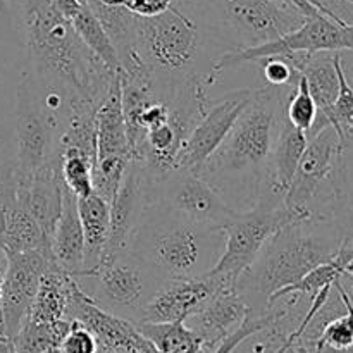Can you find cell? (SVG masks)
<instances>
[{
    "label": "cell",
    "instance_id": "1",
    "mask_svg": "<svg viewBox=\"0 0 353 353\" xmlns=\"http://www.w3.org/2000/svg\"><path fill=\"white\" fill-rule=\"evenodd\" d=\"M293 88L252 90L228 137L196 171L234 210L252 209L261 196Z\"/></svg>",
    "mask_w": 353,
    "mask_h": 353
},
{
    "label": "cell",
    "instance_id": "2",
    "mask_svg": "<svg viewBox=\"0 0 353 353\" xmlns=\"http://www.w3.org/2000/svg\"><path fill=\"white\" fill-rule=\"evenodd\" d=\"M23 37L31 72L74 107H95L112 85L114 74L86 47L52 0H23Z\"/></svg>",
    "mask_w": 353,
    "mask_h": 353
},
{
    "label": "cell",
    "instance_id": "3",
    "mask_svg": "<svg viewBox=\"0 0 353 353\" xmlns=\"http://www.w3.org/2000/svg\"><path fill=\"white\" fill-rule=\"evenodd\" d=\"M134 45L152 88L164 102L186 83L212 88L219 78L216 62L226 54L178 0L159 16L137 17Z\"/></svg>",
    "mask_w": 353,
    "mask_h": 353
},
{
    "label": "cell",
    "instance_id": "4",
    "mask_svg": "<svg viewBox=\"0 0 353 353\" xmlns=\"http://www.w3.org/2000/svg\"><path fill=\"white\" fill-rule=\"evenodd\" d=\"M147 264L168 279L209 274L224 250V230L188 219L164 203H150L128 243Z\"/></svg>",
    "mask_w": 353,
    "mask_h": 353
},
{
    "label": "cell",
    "instance_id": "5",
    "mask_svg": "<svg viewBox=\"0 0 353 353\" xmlns=\"http://www.w3.org/2000/svg\"><path fill=\"white\" fill-rule=\"evenodd\" d=\"M317 219L293 223L272 234L254 262L234 281L250 314L262 316L272 293L295 285L317 265L330 262L340 243L314 231Z\"/></svg>",
    "mask_w": 353,
    "mask_h": 353
},
{
    "label": "cell",
    "instance_id": "6",
    "mask_svg": "<svg viewBox=\"0 0 353 353\" xmlns=\"http://www.w3.org/2000/svg\"><path fill=\"white\" fill-rule=\"evenodd\" d=\"M178 3L224 52L278 40L305 21V16L274 0H178Z\"/></svg>",
    "mask_w": 353,
    "mask_h": 353
},
{
    "label": "cell",
    "instance_id": "7",
    "mask_svg": "<svg viewBox=\"0 0 353 353\" xmlns=\"http://www.w3.org/2000/svg\"><path fill=\"white\" fill-rule=\"evenodd\" d=\"M72 278L97 305L131 323L141 319L147 303L168 281L128 248L103 255L95 268L79 271Z\"/></svg>",
    "mask_w": 353,
    "mask_h": 353
},
{
    "label": "cell",
    "instance_id": "8",
    "mask_svg": "<svg viewBox=\"0 0 353 353\" xmlns=\"http://www.w3.org/2000/svg\"><path fill=\"white\" fill-rule=\"evenodd\" d=\"M65 123L68 116L45 102L37 76L26 72L16 92V171L33 172L61 154L59 141Z\"/></svg>",
    "mask_w": 353,
    "mask_h": 353
},
{
    "label": "cell",
    "instance_id": "9",
    "mask_svg": "<svg viewBox=\"0 0 353 353\" xmlns=\"http://www.w3.org/2000/svg\"><path fill=\"white\" fill-rule=\"evenodd\" d=\"M345 148L347 145L333 126L324 128L309 140L292 185L288 186L283 199V203L300 219H317L316 205L319 200L327 202V199H333L327 190L340 199L343 179L341 157Z\"/></svg>",
    "mask_w": 353,
    "mask_h": 353
},
{
    "label": "cell",
    "instance_id": "10",
    "mask_svg": "<svg viewBox=\"0 0 353 353\" xmlns=\"http://www.w3.org/2000/svg\"><path fill=\"white\" fill-rule=\"evenodd\" d=\"M302 221L283 202L274 203L264 199L259 200L252 209L238 210L236 216L224 228L223 255L209 274L224 283H234L257 259L272 234L281 228Z\"/></svg>",
    "mask_w": 353,
    "mask_h": 353
},
{
    "label": "cell",
    "instance_id": "11",
    "mask_svg": "<svg viewBox=\"0 0 353 353\" xmlns=\"http://www.w3.org/2000/svg\"><path fill=\"white\" fill-rule=\"evenodd\" d=\"M148 200L164 203L195 223L221 230L238 214L202 176L185 168L172 169L155 181L150 179Z\"/></svg>",
    "mask_w": 353,
    "mask_h": 353
},
{
    "label": "cell",
    "instance_id": "12",
    "mask_svg": "<svg viewBox=\"0 0 353 353\" xmlns=\"http://www.w3.org/2000/svg\"><path fill=\"white\" fill-rule=\"evenodd\" d=\"M65 317L88 327L103 353H157L137 324L97 305L76 281L72 283Z\"/></svg>",
    "mask_w": 353,
    "mask_h": 353
},
{
    "label": "cell",
    "instance_id": "13",
    "mask_svg": "<svg viewBox=\"0 0 353 353\" xmlns=\"http://www.w3.org/2000/svg\"><path fill=\"white\" fill-rule=\"evenodd\" d=\"M52 262L54 259L40 250L9 255V265L2 281L0 310H2L3 330L10 340L16 336L21 324L26 319L41 276Z\"/></svg>",
    "mask_w": 353,
    "mask_h": 353
},
{
    "label": "cell",
    "instance_id": "14",
    "mask_svg": "<svg viewBox=\"0 0 353 353\" xmlns=\"http://www.w3.org/2000/svg\"><path fill=\"white\" fill-rule=\"evenodd\" d=\"M250 93L252 90H236L226 93L216 102H210L202 119L195 124L183 143L176 168H185L193 172L199 171L200 165L217 150V147L228 137Z\"/></svg>",
    "mask_w": 353,
    "mask_h": 353
},
{
    "label": "cell",
    "instance_id": "15",
    "mask_svg": "<svg viewBox=\"0 0 353 353\" xmlns=\"http://www.w3.org/2000/svg\"><path fill=\"white\" fill-rule=\"evenodd\" d=\"M234 283H224L216 276L192 279H168L145 307L140 321L148 323H185L200 312L219 288Z\"/></svg>",
    "mask_w": 353,
    "mask_h": 353
},
{
    "label": "cell",
    "instance_id": "16",
    "mask_svg": "<svg viewBox=\"0 0 353 353\" xmlns=\"http://www.w3.org/2000/svg\"><path fill=\"white\" fill-rule=\"evenodd\" d=\"M62 155L38 168L33 172L16 171V196L19 205L40 224L41 231L50 241L54 226L61 214L62 181L61 174ZM16 168V165H14Z\"/></svg>",
    "mask_w": 353,
    "mask_h": 353
},
{
    "label": "cell",
    "instance_id": "17",
    "mask_svg": "<svg viewBox=\"0 0 353 353\" xmlns=\"http://www.w3.org/2000/svg\"><path fill=\"white\" fill-rule=\"evenodd\" d=\"M148 188H150V176L140 162L131 159L116 196L110 203V231L103 255L128 248L141 214L147 205H150Z\"/></svg>",
    "mask_w": 353,
    "mask_h": 353
},
{
    "label": "cell",
    "instance_id": "18",
    "mask_svg": "<svg viewBox=\"0 0 353 353\" xmlns=\"http://www.w3.org/2000/svg\"><path fill=\"white\" fill-rule=\"evenodd\" d=\"M248 316L250 309L238 293L236 286L226 285L217 290L205 307L188 317L185 324L212 352L224 338L236 331Z\"/></svg>",
    "mask_w": 353,
    "mask_h": 353
},
{
    "label": "cell",
    "instance_id": "19",
    "mask_svg": "<svg viewBox=\"0 0 353 353\" xmlns=\"http://www.w3.org/2000/svg\"><path fill=\"white\" fill-rule=\"evenodd\" d=\"M307 143H309L307 134L302 130L293 126L285 117L271 155L268 179H265L259 200L264 199L276 203L283 202L286 190L292 185V179L300 164V159L305 152Z\"/></svg>",
    "mask_w": 353,
    "mask_h": 353
},
{
    "label": "cell",
    "instance_id": "20",
    "mask_svg": "<svg viewBox=\"0 0 353 353\" xmlns=\"http://www.w3.org/2000/svg\"><path fill=\"white\" fill-rule=\"evenodd\" d=\"M50 252L54 262L71 276L83 271L85 262V238L78 212V196L62 186L61 214L50 238Z\"/></svg>",
    "mask_w": 353,
    "mask_h": 353
},
{
    "label": "cell",
    "instance_id": "21",
    "mask_svg": "<svg viewBox=\"0 0 353 353\" xmlns=\"http://www.w3.org/2000/svg\"><path fill=\"white\" fill-rule=\"evenodd\" d=\"M97 130V161L107 157H130V141H128L126 121L121 103L119 74L114 78L109 92L105 93L95 112Z\"/></svg>",
    "mask_w": 353,
    "mask_h": 353
},
{
    "label": "cell",
    "instance_id": "22",
    "mask_svg": "<svg viewBox=\"0 0 353 353\" xmlns=\"http://www.w3.org/2000/svg\"><path fill=\"white\" fill-rule=\"evenodd\" d=\"M74 278L52 262L43 272L26 319L34 323H59L68 319V305ZM69 321V319H68Z\"/></svg>",
    "mask_w": 353,
    "mask_h": 353
},
{
    "label": "cell",
    "instance_id": "23",
    "mask_svg": "<svg viewBox=\"0 0 353 353\" xmlns=\"http://www.w3.org/2000/svg\"><path fill=\"white\" fill-rule=\"evenodd\" d=\"M79 221L85 238L83 271L93 269L103 257L110 231V205L95 192L78 199Z\"/></svg>",
    "mask_w": 353,
    "mask_h": 353
},
{
    "label": "cell",
    "instance_id": "24",
    "mask_svg": "<svg viewBox=\"0 0 353 353\" xmlns=\"http://www.w3.org/2000/svg\"><path fill=\"white\" fill-rule=\"evenodd\" d=\"M140 333L154 345L157 353H210L203 341L183 321L176 323H148L138 321Z\"/></svg>",
    "mask_w": 353,
    "mask_h": 353
},
{
    "label": "cell",
    "instance_id": "25",
    "mask_svg": "<svg viewBox=\"0 0 353 353\" xmlns=\"http://www.w3.org/2000/svg\"><path fill=\"white\" fill-rule=\"evenodd\" d=\"M345 310L323 324L317 340L307 353H353V300L341 285V278L334 281Z\"/></svg>",
    "mask_w": 353,
    "mask_h": 353
},
{
    "label": "cell",
    "instance_id": "26",
    "mask_svg": "<svg viewBox=\"0 0 353 353\" xmlns=\"http://www.w3.org/2000/svg\"><path fill=\"white\" fill-rule=\"evenodd\" d=\"M71 24L72 28H74L76 33H78V37L81 38L83 43H85L86 47L103 62V64H105L107 69H110L114 74L123 72L112 40L109 38L107 31L103 30L99 17H97L95 14H93V10L88 7L86 0L85 6H83L81 9H79V12L71 19Z\"/></svg>",
    "mask_w": 353,
    "mask_h": 353
},
{
    "label": "cell",
    "instance_id": "27",
    "mask_svg": "<svg viewBox=\"0 0 353 353\" xmlns=\"http://www.w3.org/2000/svg\"><path fill=\"white\" fill-rule=\"evenodd\" d=\"M69 326L71 321L68 319L59 323H34L24 319L17 334L12 338L14 353H45L59 348Z\"/></svg>",
    "mask_w": 353,
    "mask_h": 353
},
{
    "label": "cell",
    "instance_id": "28",
    "mask_svg": "<svg viewBox=\"0 0 353 353\" xmlns=\"http://www.w3.org/2000/svg\"><path fill=\"white\" fill-rule=\"evenodd\" d=\"M334 65L340 79V92L331 110V126L336 130L343 143L348 145V141L353 140V88L345 76L341 52H334Z\"/></svg>",
    "mask_w": 353,
    "mask_h": 353
},
{
    "label": "cell",
    "instance_id": "29",
    "mask_svg": "<svg viewBox=\"0 0 353 353\" xmlns=\"http://www.w3.org/2000/svg\"><path fill=\"white\" fill-rule=\"evenodd\" d=\"M61 174L64 185L78 199L93 193V169L95 164L79 152H62Z\"/></svg>",
    "mask_w": 353,
    "mask_h": 353
},
{
    "label": "cell",
    "instance_id": "30",
    "mask_svg": "<svg viewBox=\"0 0 353 353\" xmlns=\"http://www.w3.org/2000/svg\"><path fill=\"white\" fill-rule=\"evenodd\" d=\"M316 102H314L312 95H310L305 78L300 74L299 81H296L295 88L292 90V93L288 97V102H286L285 117L293 126L299 128V130H302L307 134L310 128H312L314 121H316Z\"/></svg>",
    "mask_w": 353,
    "mask_h": 353
},
{
    "label": "cell",
    "instance_id": "31",
    "mask_svg": "<svg viewBox=\"0 0 353 353\" xmlns=\"http://www.w3.org/2000/svg\"><path fill=\"white\" fill-rule=\"evenodd\" d=\"M262 76L265 83L272 86H293L300 78V71L286 57H264L261 59Z\"/></svg>",
    "mask_w": 353,
    "mask_h": 353
},
{
    "label": "cell",
    "instance_id": "32",
    "mask_svg": "<svg viewBox=\"0 0 353 353\" xmlns=\"http://www.w3.org/2000/svg\"><path fill=\"white\" fill-rule=\"evenodd\" d=\"M100 347L95 334L78 321H71L68 333L59 345L61 353H99Z\"/></svg>",
    "mask_w": 353,
    "mask_h": 353
},
{
    "label": "cell",
    "instance_id": "33",
    "mask_svg": "<svg viewBox=\"0 0 353 353\" xmlns=\"http://www.w3.org/2000/svg\"><path fill=\"white\" fill-rule=\"evenodd\" d=\"M324 16L340 24H353V0H310Z\"/></svg>",
    "mask_w": 353,
    "mask_h": 353
},
{
    "label": "cell",
    "instance_id": "34",
    "mask_svg": "<svg viewBox=\"0 0 353 353\" xmlns=\"http://www.w3.org/2000/svg\"><path fill=\"white\" fill-rule=\"evenodd\" d=\"M176 3V0H126L124 7L137 17H155L165 12Z\"/></svg>",
    "mask_w": 353,
    "mask_h": 353
},
{
    "label": "cell",
    "instance_id": "35",
    "mask_svg": "<svg viewBox=\"0 0 353 353\" xmlns=\"http://www.w3.org/2000/svg\"><path fill=\"white\" fill-rule=\"evenodd\" d=\"M0 24L9 30H23V0H0Z\"/></svg>",
    "mask_w": 353,
    "mask_h": 353
},
{
    "label": "cell",
    "instance_id": "36",
    "mask_svg": "<svg viewBox=\"0 0 353 353\" xmlns=\"http://www.w3.org/2000/svg\"><path fill=\"white\" fill-rule=\"evenodd\" d=\"M274 2L281 3V6L285 7H290V9L296 10V12H300L305 17H314L323 14L312 2H310V0H274Z\"/></svg>",
    "mask_w": 353,
    "mask_h": 353
},
{
    "label": "cell",
    "instance_id": "37",
    "mask_svg": "<svg viewBox=\"0 0 353 353\" xmlns=\"http://www.w3.org/2000/svg\"><path fill=\"white\" fill-rule=\"evenodd\" d=\"M52 3L62 16L71 21L79 12V9L85 6V0H52Z\"/></svg>",
    "mask_w": 353,
    "mask_h": 353
},
{
    "label": "cell",
    "instance_id": "38",
    "mask_svg": "<svg viewBox=\"0 0 353 353\" xmlns=\"http://www.w3.org/2000/svg\"><path fill=\"white\" fill-rule=\"evenodd\" d=\"M7 265H9V255H7V252L0 247V285H2L3 278H6Z\"/></svg>",
    "mask_w": 353,
    "mask_h": 353
},
{
    "label": "cell",
    "instance_id": "39",
    "mask_svg": "<svg viewBox=\"0 0 353 353\" xmlns=\"http://www.w3.org/2000/svg\"><path fill=\"white\" fill-rule=\"evenodd\" d=\"M0 353H14V345L10 338L0 336Z\"/></svg>",
    "mask_w": 353,
    "mask_h": 353
},
{
    "label": "cell",
    "instance_id": "40",
    "mask_svg": "<svg viewBox=\"0 0 353 353\" xmlns=\"http://www.w3.org/2000/svg\"><path fill=\"white\" fill-rule=\"evenodd\" d=\"M347 274V276H352L353 278V257L350 259V261L347 262V265H345V269H343V276ZM352 292H353V288H352Z\"/></svg>",
    "mask_w": 353,
    "mask_h": 353
},
{
    "label": "cell",
    "instance_id": "41",
    "mask_svg": "<svg viewBox=\"0 0 353 353\" xmlns=\"http://www.w3.org/2000/svg\"><path fill=\"white\" fill-rule=\"evenodd\" d=\"M45 353H61V352H59V348H54V350H48V352H45Z\"/></svg>",
    "mask_w": 353,
    "mask_h": 353
},
{
    "label": "cell",
    "instance_id": "42",
    "mask_svg": "<svg viewBox=\"0 0 353 353\" xmlns=\"http://www.w3.org/2000/svg\"><path fill=\"white\" fill-rule=\"evenodd\" d=\"M285 353H293V350H292V348H288V350H286Z\"/></svg>",
    "mask_w": 353,
    "mask_h": 353
},
{
    "label": "cell",
    "instance_id": "43",
    "mask_svg": "<svg viewBox=\"0 0 353 353\" xmlns=\"http://www.w3.org/2000/svg\"><path fill=\"white\" fill-rule=\"evenodd\" d=\"M292 350H293V348H292ZM293 353H300V352H296V350H293Z\"/></svg>",
    "mask_w": 353,
    "mask_h": 353
},
{
    "label": "cell",
    "instance_id": "44",
    "mask_svg": "<svg viewBox=\"0 0 353 353\" xmlns=\"http://www.w3.org/2000/svg\"><path fill=\"white\" fill-rule=\"evenodd\" d=\"M86 2H92V0H86Z\"/></svg>",
    "mask_w": 353,
    "mask_h": 353
},
{
    "label": "cell",
    "instance_id": "45",
    "mask_svg": "<svg viewBox=\"0 0 353 353\" xmlns=\"http://www.w3.org/2000/svg\"><path fill=\"white\" fill-rule=\"evenodd\" d=\"M179 2H185V0H179Z\"/></svg>",
    "mask_w": 353,
    "mask_h": 353
}]
</instances>
